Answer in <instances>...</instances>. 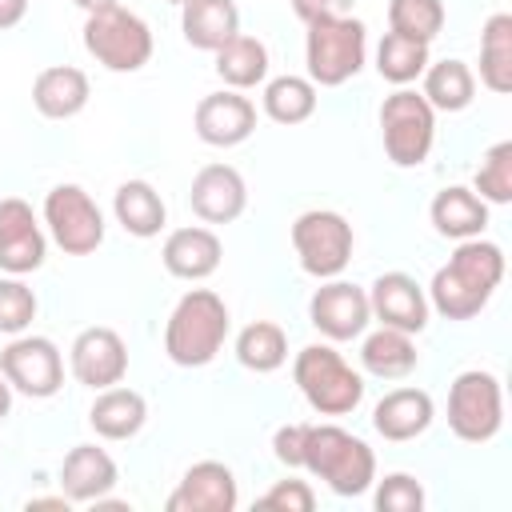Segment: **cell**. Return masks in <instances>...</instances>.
I'll use <instances>...</instances> for the list:
<instances>
[{"instance_id": "1", "label": "cell", "mask_w": 512, "mask_h": 512, "mask_svg": "<svg viewBox=\"0 0 512 512\" xmlns=\"http://www.w3.org/2000/svg\"><path fill=\"white\" fill-rule=\"evenodd\" d=\"M504 280V252L492 240H460L452 260L432 276V308L448 320H472Z\"/></svg>"}, {"instance_id": "2", "label": "cell", "mask_w": 512, "mask_h": 512, "mask_svg": "<svg viewBox=\"0 0 512 512\" xmlns=\"http://www.w3.org/2000/svg\"><path fill=\"white\" fill-rule=\"evenodd\" d=\"M228 340V304L212 288H192L176 300L164 324V352L180 368H204Z\"/></svg>"}, {"instance_id": "3", "label": "cell", "mask_w": 512, "mask_h": 512, "mask_svg": "<svg viewBox=\"0 0 512 512\" xmlns=\"http://www.w3.org/2000/svg\"><path fill=\"white\" fill-rule=\"evenodd\" d=\"M300 468L320 476L336 496H360L376 480L372 448L360 436L344 432L340 424H304Z\"/></svg>"}, {"instance_id": "4", "label": "cell", "mask_w": 512, "mask_h": 512, "mask_svg": "<svg viewBox=\"0 0 512 512\" xmlns=\"http://www.w3.org/2000/svg\"><path fill=\"white\" fill-rule=\"evenodd\" d=\"M364 52H368V32H364L360 20L336 16V12H324V16L308 20L304 64H308L312 84L340 88L344 80H352L364 68Z\"/></svg>"}, {"instance_id": "5", "label": "cell", "mask_w": 512, "mask_h": 512, "mask_svg": "<svg viewBox=\"0 0 512 512\" xmlns=\"http://www.w3.org/2000/svg\"><path fill=\"white\" fill-rule=\"evenodd\" d=\"M292 380L320 416H348L364 400V376L328 344L300 348L292 364Z\"/></svg>"}, {"instance_id": "6", "label": "cell", "mask_w": 512, "mask_h": 512, "mask_svg": "<svg viewBox=\"0 0 512 512\" xmlns=\"http://www.w3.org/2000/svg\"><path fill=\"white\" fill-rule=\"evenodd\" d=\"M84 48L108 72H140L152 60V32L124 4H108V8L88 12V20H84Z\"/></svg>"}, {"instance_id": "7", "label": "cell", "mask_w": 512, "mask_h": 512, "mask_svg": "<svg viewBox=\"0 0 512 512\" xmlns=\"http://www.w3.org/2000/svg\"><path fill=\"white\" fill-rule=\"evenodd\" d=\"M380 136H384V152H388V160L396 168H416L432 152V140H436V108L420 92L396 88L380 104Z\"/></svg>"}, {"instance_id": "8", "label": "cell", "mask_w": 512, "mask_h": 512, "mask_svg": "<svg viewBox=\"0 0 512 512\" xmlns=\"http://www.w3.org/2000/svg\"><path fill=\"white\" fill-rule=\"evenodd\" d=\"M292 248L308 276L332 280L352 260V224L332 208H308L292 220Z\"/></svg>"}, {"instance_id": "9", "label": "cell", "mask_w": 512, "mask_h": 512, "mask_svg": "<svg viewBox=\"0 0 512 512\" xmlns=\"http://www.w3.org/2000/svg\"><path fill=\"white\" fill-rule=\"evenodd\" d=\"M504 424V392L492 372L468 368L448 388V428L464 444H488Z\"/></svg>"}, {"instance_id": "10", "label": "cell", "mask_w": 512, "mask_h": 512, "mask_svg": "<svg viewBox=\"0 0 512 512\" xmlns=\"http://www.w3.org/2000/svg\"><path fill=\"white\" fill-rule=\"evenodd\" d=\"M44 224L68 256H88L104 244V216L80 184H56L44 196Z\"/></svg>"}, {"instance_id": "11", "label": "cell", "mask_w": 512, "mask_h": 512, "mask_svg": "<svg viewBox=\"0 0 512 512\" xmlns=\"http://www.w3.org/2000/svg\"><path fill=\"white\" fill-rule=\"evenodd\" d=\"M0 372L16 392L32 400H48L64 384V360L48 336H16L0 352Z\"/></svg>"}, {"instance_id": "12", "label": "cell", "mask_w": 512, "mask_h": 512, "mask_svg": "<svg viewBox=\"0 0 512 512\" xmlns=\"http://www.w3.org/2000/svg\"><path fill=\"white\" fill-rule=\"evenodd\" d=\"M308 316H312V328L328 340H356L364 336L368 320H372V308H368V292L348 284V280H328L312 292L308 300Z\"/></svg>"}, {"instance_id": "13", "label": "cell", "mask_w": 512, "mask_h": 512, "mask_svg": "<svg viewBox=\"0 0 512 512\" xmlns=\"http://www.w3.org/2000/svg\"><path fill=\"white\" fill-rule=\"evenodd\" d=\"M44 252H48V240L36 224L32 204L20 196L0 200V272L8 276L36 272L44 264Z\"/></svg>"}, {"instance_id": "14", "label": "cell", "mask_w": 512, "mask_h": 512, "mask_svg": "<svg viewBox=\"0 0 512 512\" xmlns=\"http://www.w3.org/2000/svg\"><path fill=\"white\" fill-rule=\"evenodd\" d=\"M68 364L84 388L100 392V388H112L124 380L128 348H124L120 332H112V328H84L68 348Z\"/></svg>"}, {"instance_id": "15", "label": "cell", "mask_w": 512, "mask_h": 512, "mask_svg": "<svg viewBox=\"0 0 512 512\" xmlns=\"http://www.w3.org/2000/svg\"><path fill=\"white\" fill-rule=\"evenodd\" d=\"M368 308L384 328H400L408 336L428 328V296L408 272H384L368 288Z\"/></svg>"}, {"instance_id": "16", "label": "cell", "mask_w": 512, "mask_h": 512, "mask_svg": "<svg viewBox=\"0 0 512 512\" xmlns=\"http://www.w3.org/2000/svg\"><path fill=\"white\" fill-rule=\"evenodd\" d=\"M196 136L212 148H236L256 132V104L248 96L232 92H212L196 104Z\"/></svg>"}, {"instance_id": "17", "label": "cell", "mask_w": 512, "mask_h": 512, "mask_svg": "<svg viewBox=\"0 0 512 512\" xmlns=\"http://www.w3.org/2000/svg\"><path fill=\"white\" fill-rule=\"evenodd\" d=\"M236 500L240 492L232 468L220 460H200L180 476L176 492L168 496V512H232Z\"/></svg>"}, {"instance_id": "18", "label": "cell", "mask_w": 512, "mask_h": 512, "mask_svg": "<svg viewBox=\"0 0 512 512\" xmlns=\"http://www.w3.org/2000/svg\"><path fill=\"white\" fill-rule=\"evenodd\" d=\"M188 204H192V212H196L204 224H232V220L244 212V204H248L244 176H240L232 164H204V168L192 176Z\"/></svg>"}, {"instance_id": "19", "label": "cell", "mask_w": 512, "mask_h": 512, "mask_svg": "<svg viewBox=\"0 0 512 512\" xmlns=\"http://www.w3.org/2000/svg\"><path fill=\"white\" fill-rule=\"evenodd\" d=\"M116 460L96 444H76L60 464V492L72 504H96L116 488Z\"/></svg>"}, {"instance_id": "20", "label": "cell", "mask_w": 512, "mask_h": 512, "mask_svg": "<svg viewBox=\"0 0 512 512\" xmlns=\"http://www.w3.org/2000/svg\"><path fill=\"white\" fill-rule=\"evenodd\" d=\"M436 416V404L424 388H392L380 396V404L372 408V428L384 436V440H416L428 432Z\"/></svg>"}, {"instance_id": "21", "label": "cell", "mask_w": 512, "mask_h": 512, "mask_svg": "<svg viewBox=\"0 0 512 512\" xmlns=\"http://www.w3.org/2000/svg\"><path fill=\"white\" fill-rule=\"evenodd\" d=\"M160 256H164V268H168L176 280H204V276H212V272L220 268L224 244H220V236H216L212 228L192 224V228L168 232Z\"/></svg>"}, {"instance_id": "22", "label": "cell", "mask_w": 512, "mask_h": 512, "mask_svg": "<svg viewBox=\"0 0 512 512\" xmlns=\"http://www.w3.org/2000/svg\"><path fill=\"white\" fill-rule=\"evenodd\" d=\"M88 76L72 64H52L32 80V104L48 120H72L88 104Z\"/></svg>"}, {"instance_id": "23", "label": "cell", "mask_w": 512, "mask_h": 512, "mask_svg": "<svg viewBox=\"0 0 512 512\" xmlns=\"http://www.w3.org/2000/svg\"><path fill=\"white\" fill-rule=\"evenodd\" d=\"M148 420V404L136 388H100L92 408H88V424L96 428V436L104 440H132Z\"/></svg>"}, {"instance_id": "24", "label": "cell", "mask_w": 512, "mask_h": 512, "mask_svg": "<svg viewBox=\"0 0 512 512\" xmlns=\"http://www.w3.org/2000/svg\"><path fill=\"white\" fill-rule=\"evenodd\" d=\"M180 28L192 48L216 52L224 40H232L240 32V8H236V0H184Z\"/></svg>"}, {"instance_id": "25", "label": "cell", "mask_w": 512, "mask_h": 512, "mask_svg": "<svg viewBox=\"0 0 512 512\" xmlns=\"http://www.w3.org/2000/svg\"><path fill=\"white\" fill-rule=\"evenodd\" d=\"M428 216H432V228H436L440 236H448V240H472V236H480L484 224H488V204H484L472 188L448 184L444 192H436Z\"/></svg>"}, {"instance_id": "26", "label": "cell", "mask_w": 512, "mask_h": 512, "mask_svg": "<svg viewBox=\"0 0 512 512\" xmlns=\"http://www.w3.org/2000/svg\"><path fill=\"white\" fill-rule=\"evenodd\" d=\"M112 212H116V220L124 224V232L136 236V240L160 236V228H164V220H168V208H164L160 192H156L148 180H124V184L116 188V196H112Z\"/></svg>"}, {"instance_id": "27", "label": "cell", "mask_w": 512, "mask_h": 512, "mask_svg": "<svg viewBox=\"0 0 512 512\" xmlns=\"http://www.w3.org/2000/svg\"><path fill=\"white\" fill-rule=\"evenodd\" d=\"M360 364H364V372H372V376H380V380H404V376L420 364V352H416V344H412L408 332L380 324L372 336H364V344H360Z\"/></svg>"}, {"instance_id": "28", "label": "cell", "mask_w": 512, "mask_h": 512, "mask_svg": "<svg viewBox=\"0 0 512 512\" xmlns=\"http://www.w3.org/2000/svg\"><path fill=\"white\" fill-rule=\"evenodd\" d=\"M216 76L228 88H236V92L264 84V76H268V48L256 36L236 32L232 40H224L216 48Z\"/></svg>"}, {"instance_id": "29", "label": "cell", "mask_w": 512, "mask_h": 512, "mask_svg": "<svg viewBox=\"0 0 512 512\" xmlns=\"http://www.w3.org/2000/svg\"><path fill=\"white\" fill-rule=\"evenodd\" d=\"M480 84L496 96L512 92V16H488L480 32Z\"/></svg>"}, {"instance_id": "30", "label": "cell", "mask_w": 512, "mask_h": 512, "mask_svg": "<svg viewBox=\"0 0 512 512\" xmlns=\"http://www.w3.org/2000/svg\"><path fill=\"white\" fill-rule=\"evenodd\" d=\"M436 112H464L476 96V76L464 60H436L424 68V92Z\"/></svg>"}, {"instance_id": "31", "label": "cell", "mask_w": 512, "mask_h": 512, "mask_svg": "<svg viewBox=\"0 0 512 512\" xmlns=\"http://www.w3.org/2000/svg\"><path fill=\"white\" fill-rule=\"evenodd\" d=\"M316 112V84L308 76H276L264 84V116L276 124H304Z\"/></svg>"}, {"instance_id": "32", "label": "cell", "mask_w": 512, "mask_h": 512, "mask_svg": "<svg viewBox=\"0 0 512 512\" xmlns=\"http://www.w3.org/2000/svg\"><path fill=\"white\" fill-rule=\"evenodd\" d=\"M236 360L248 372H276L288 360V336H284V328L272 324V320H252L236 336Z\"/></svg>"}, {"instance_id": "33", "label": "cell", "mask_w": 512, "mask_h": 512, "mask_svg": "<svg viewBox=\"0 0 512 512\" xmlns=\"http://www.w3.org/2000/svg\"><path fill=\"white\" fill-rule=\"evenodd\" d=\"M424 68H428V44H420L412 36H400V32H384V40L376 48V72L388 84L404 88L416 76H424Z\"/></svg>"}, {"instance_id": "34", "label": "cell", "mask_w": 512, "mask_h": 512, "mask_svg": "<svg viewBox=\"0 0 512 512\" xmlns=\"http://www.w3.org/2000/svg\"><path fill=\"white\" fill-rule=\"evenodd\" d=\"M388 28L420 44H432L444 28V4L440 0H388Z\"/></svg>"}, {"instance_id": "35", "label": "cell", "mask_w": 512, "mask_h": 512, "mask_svg": "<svg viewBox=\"0 0 512 512\" xmlns=\"http://www.w3.org/2000/svg\"><path fill=\"white\" fill-rule=\"evenodd\" d=\"M484 204H508L512 200V140H500L484 152L480 168H476V188H472Z\"/></svg>"}, {"instance_id": "36", "label": "cell", "mask_w": 512, "mask_h": 512, "mask_svg": "<svg viewBox=\"0 0 512 512\" xmlns=\"http://www.w3.org/2000/svg\"><path fill=\"white\" fill-rule=\"evenodd\" d=\"M36 292L20 276H0V332L20 336L36 320Z\"/></svg>"}, {"instance_id": "37", "label": "cell", "mask_w": 512, "mask_h": 512, "mask_svg": "<svg viewBox=\"0 0 512 512\" xmlns=\"http://www.w3.org/2000/svg\"><path fill=\"white\" fill-rule=\"evenodd\" d=\"M376 508L380 512H420L424 508V488L408 472H392L376 484Z\"/></svg>"}, {"instance_id": "38", "label": "cell", "mask_w": 512, "mask_h": 512, "mask_svg": "<svg viewBox=\"0 0 512 512\" xmlns=\"http://www.w3.org/2000/svg\"><path fill=\"white\" fill-rule=\"evenodd\" d=\"M256 508H264V512H312L316 508V492L308 488V480H276L256 500Z\"/></svg>"}, {"instance_id": "39", "label": "cell", "mask_w": 512, "mask_h": 512, "mask_svg": "<svg viewBox=\"0 0 512 512\" xmlns=\"http://www.w3.org/2000/svg\"><path fill=\"white\" fill-rule=\"evenodd\" d=\"M300 448H304V424H284L272 436V452L284 468H300Z\"/></svg>"}, {"instance_id": "40", "label": "cell", "mask_w": 512, "mask_h": 512, "mask_svg": "<svg viewBox=\"0 0 512 512\" xmlns=\"http://www.w3.org/2000/svg\"><path fill=\"white\" fill-rule=\"evenodd\" d=\"M24 12H28V0H0V32L12 28V24H20Z\"/></svg>"}, {"instance_id": "41", "label": "cell", "mask_w": 512, "mask_h": 512, "mask_svg": "<svg viewBox=\"0 0 512 512\" xmlns=\"http://www.w3.org/2000/svg\"><path fill=\"white\" fill-rule=\"evenodd\" d=\"M288 4H292V12H296V16L304 20V24H308V20H316V16H324L332 0H288Z\"/></svg>"}, {"instance_id": "42", "label": "cell", "mask_w": 512, "mask_h": 512, "mask_svg": "<svg viewBox=\"0 0 512 512\" xmlns=\"http://www.w3.org/2000/svg\"><path fill=\"white\" fill-rule=\"evenodd\" d=\"M8 408H12V384H8L4 372H0V420L8 416Z\"/></svg>"}, {"instance_id": "43", "label": "cell", "mask_w": 512, "mask_h": 512, "mask_svg": "<svg viewBox=\"0 0 512 512\" xmlns=\"http://www.w3.org/2000/svg\"><path fill=\"white\" fill-rule=\"evenodd\" d=\"M76 8H84V12H96V8H108V4H116V0H72Z\"/></svg>"}, {"instance_id": "44", "label": "cell", "mask_w": 512, "mask_h": 512, "mask_svg": "<svg viewBox=\"0 0 512 512\" xmlns=\"http://www.w3.org/2000/svg\"><path fill=\"white\" fill-rule=\"evenodd\" d=\"M168 4H184V0H168Z\"/></svg>"}]
</instances>
